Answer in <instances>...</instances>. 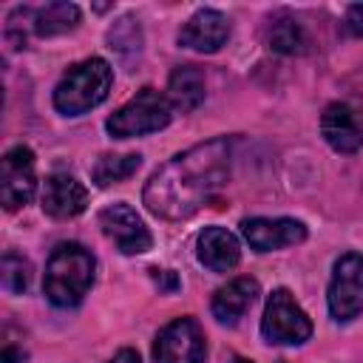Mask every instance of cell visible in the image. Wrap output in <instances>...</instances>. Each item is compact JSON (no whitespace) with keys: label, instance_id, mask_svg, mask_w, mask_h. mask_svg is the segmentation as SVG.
<instances>
[{"label":"cell","instance_id":"d6986e66","mask_svg":"<svg viewBox=\"0 0 363 363\" xmlns=\"http://www.w3.org/2000/svg\"><path fill=\"white\" fill-rule=\"evenodd\" d=\"M306 45H309V40H306L301 23L292 17H281L269 28V48L278 54H303Z\"/></svg>","mask_w":363,"mask_h":363},{"label":"cell","instance_id":"603a6c76","mask_svg":"<svg viewBox=\"0 0 363 363\" xmlns=\"http://www.w3.org/2000/svg\"><path fill=\"white\" fill-rule=\"evenodd\" d=\"M108 363H142V357H139V352H133V349H122V352H116Z\"/></svg>","mask_w":363,"mask_h":363},{"label":"cell","instance_id":"9a60e30c","mask_svg":"<svg viewBox=\"0 0 363 363\" xmlns=\"http://www.w3.org/2000/svg\"><path fill=\"white\" fill-rule=\"evenodd\" d=\"M196 255H199V264L207 267L210 272H230L241 261V247L230 230L204 227L196 241Z\"/></svg>","mask_w":363,"mask_h":363},{"label":"cell","instance_id":"7a4b0ae2","mask_svg":"<svg viewBox=\"0 0 363 363\" xmlns=\"http://www.w3.org/2000/svg\"><path fill=\"white\" fill-rule=\"evenodd\" d=\"M94 272H96V261L91 250H85L77 241H62L48 255L43 292L60 309L77 306L94 286Z\"/></svg>","mask_w":363,"mask_h":363},{"label":"cell","instance_id":"3957f363","mask_svg":"<svg viewBox=\"0 0 363 363\" xmlns=\"http://www.w3.org/2000/svg\"><path fill=\"white\" fill-rule=\"evenodd\" d=\"M113 85V68L102 57H88L71 65L54 88V108L65 116H82L102 105Z\"/></svg>","mask_w":363,"mask_h":363},{"label":"cell","instance_id":"30bf717a","mask_svg":"<svg viewBox=\"0 0 363 363\" xmlns=\"http://www.w3.org/2000/svg\"><path fill=\"white\" fill-rule=\"evenodd\" d=\"M241 235L255 252H272L284 247H295L306 238V227L295 218H244L241 221Z\"/></svg>","mask_w":363,"mask_h":363},{"label":"cell","instance_id":"8992f818","mask_svg":"<svg viewBox=\"0 0 363 363\" xmlns=\"http://www.w3.org/2000/svg\"><path fill=\"white\" fill-rule=\"evenodd\" d=\"M329 315L335 320H352L363 312V255L360 252H343L329 278L326 289Z\"/></svg>","mask_w":363,"mask_h":363},{"label":"cell","instance_id":"cb8c5ba5","mask_svg":"<svg viewBox=\"0 0 363 363\" xmlns=\"http://www.w3.org/2000/svg\"><path fill=\"white\" fill-rule=\"evenodd\" d=\"M230 363H252V360H247V357H233Z\"/></svg>","mask_w":363,"mask_h":363},{"label":"cell","instance_id":"44dd1931","mask_svg":"<svg viewBox=\"0 0 363 363\" xmlns=\"http://www.w3.org/2000/svg\"><path fill=\"white\" fill-rule=\"evenodd\" d=\"M346 28H349V34L363 40V3H354L346 9Z\"/></svg>","mask_w":363,"mask_h":363},{"label":"cell","instance_id":"4fadbf2b","mask_svg":"<svg viewBox=\"0 0 363 363\" xmlns=\"http://www.w3.org/2000/svg\"><path fill=\"white\" fill-rule=\"evenodd\" d=\"M320 133L337 153H357L363 147V128L346 102H332L323 108Z\"/></svg>","mask_w":363,"mask_h":363},{"label":"cell","instance_id":"5b68a950","mask_svg":"<svg viewBox=\"0 0 363 363\" xmlns=\"http://www.w3.org/2000/svg\"><path fill=\"white\" fill-rule=\"evenodd\" d=\"M261 335L267 343H275V346H301L312 337V320L298 306L289 289L278 286L269 292L264 318H261Z\"/></svg>","mask_w":363,"mask_h":363},{"label":"cell","instance_id":"52a82bcc","mask_svg":"<svg viewBox=\"0 0 363 363\" xmlns=\"http://www.w3.org/2000/svg\"><path fill=\"white\" fill-rule=\"evenodd\" d=\"M207 346L199 320L176 318L153 340V363H204Z\"/></svg>","mask_w":363,"mask_h":363},{"label":"cell","instance_id":"277c9868","mask_svg":"<svg viewBox=\"0 0 363 363\" xmlns=\"http://www.w3.org/2000/svg\"><path fill=\"white\" fill-rule=\"evenodd\" d=\"M170 119H173V105L167 94H159L156 88L145 85L142 91H136L133 99H128L116 113L108 116L105 130L113 139H133L167 128Z\"/></svg>","mask_w":363,"mask_h":363},{"label":"cell","instance_id":"6da1fadb","mask_svg":"<svg viewBox=\"0 0 363 363\" xmlns=\"http://www.w3.org/2000/svg\"><path fill=\"white\" fill-rule=\"evenodd\" d=\"M227 176H230V142L218 136L193 145L176 153L170 162H164L147 179L142 190V201L153 216L164 221H182L199 213L204 204H210L213 196L227 184Z\"/></svg>","mask_w":363,"mask_h":363},{"label":"cell","instance_id":"2e32d148","mask_svg":"<svg viewBox=\"0 0 363 363\" xmlns=\"http://www.w3.org/2000/svg\"><path fill=\"white\" fill-rule=\"evenodd\" d=\"M167 99L173 111L190 113L204 102V74L196 65H179L173 68L167 79Z\"/></svg>","mask_w":363,"mask_h":363},{"label":"cell","instance_id":"9c48e42d","mask_svg":"<svg viewBox=\"0 0 363 363\" xmlns=\"http://www.w3.org/2000/svg\"><path fill=\"white\" fill-rule=\"evenodd\" d=\"M99 227H102V233L116 244V250L125 252V255L147 252L150 244H153L150 230L145 227V221L139 218V213H136L130 204H125V201L108 204V207L99 213Z\"/></svg>","mask_w":363,"mask_h":363},{"label":"cell","instance_id":"e0dca14e","mask_svg":"<svg viewBox=\"0 0 363 363\" xmlns=\"http://www.w3.org/2000/svg\"><path fill=\"white\" fill-rule=\"evenodd\" d=\"M28 17V26L37 37H54L77 28L79 23V9L74 3H48L40 9H23Z\"/></svg>","mask_w":363,"mask_h":363},{"label":"cell","instance_id":"ba28073f","mask_svg":"<svg viewBox=\"0 0 363 363\" xmlns=\"http://www.w3.org/2000/svg\"><path fill=\"white\" fill-rule=\"evenodd\" d=\"M37 173H34V153L26 145H14L3 153L0 162V201L6 210H17L34 199Z\"/></svg>","mask_w":363,"mask_h":363},{"label":"cell","instance_id":"7c38bea8","mask_svg":"<svg viewBox=\"0 0 363 363\" xmlns=\"http://www.w3.org/2000/svg\"><path fill=\"white\" fill-rule=\"evenodd\" d=\"M88 204V190L79 179H74L71 173H51L45 179V187H43V210L51 216V218H74L85 210Z\"/></svg>","mask_w":363,"mask_h":363},{"label":"cell","instance_id":"8fae6325","mask_svg":"<svg viewBox=\"0 0 363 363\" xmlns=\"http://www.w3.org/2000/svg\"><path fill=\"white\" fill-rule=\"evenodd\" d=\"M230 37V23L221 11L216 9H199L182 28H179V45L199 51V54H213L218 51Z\"/></svg>","mask_w":363,"mask_h":363},{"label":"cell","instance_id":"5bb4252c","mask_svg":"<svg viewBox=\"0 0 363 363\" xmlns=\"http://www.w3.org/2000/svg\"><path fill=\"white\" fill-rule=\"evenodd\" d=\"M255 298H258V281L250 275H241L216 289V295L210 301V312L218 323L233 326L247 315V309L255 303Z\"/></svg>","mask_w":363,"mask_h":363},{"label":"cell","instance_id":"ffe728a7","mask_svg":"<svg viewBox=\"0 0 363 363\" xmlns=\"http://www.w3.org/2000/svg\"><path fill=\"white\" fill-rule=\"evenodd\" d=\"M31 284V264L20 252H6L3 255V286L11 295H23Z\"/></svg>","mask_w":363,"mask_h":363},{"label":"cell","instance_id":"ac0fdd59","mask_svg":"<svg viewBox=\"0 0 363 363\" xmlns=\"http://www.w3.org/2000/svg\"><path fill=\"white\" fill-rule=\"evenodd\" d=\"M142 164V156L139 153H122V156H113V153H105L96 159L91 176L99 187H108V184H116V182H125L130 179Z\"/></svg>","mask_w":363,"mask_h":363},{"label":"cell","instance_id":"7402d4cb","mask_svg":"<svg viewBox=\"0 0 363 363\" xmlns=\"http://www.w3.org/2000/svg\"><path fill=\"white\" fill-rule=\"evenodd\" d=\"M150 272H153V281H156L162 289H167V292L179 289V278H176L170 269H150Z\"/></svg>","mask_w":363,"mask_h":363}]
</instances>
